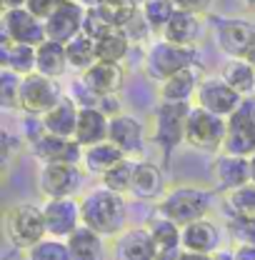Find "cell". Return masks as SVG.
<instances>
[{
    "instance_id": "1",
    "label": "cell",
    "mask_w": 255,
    "mask_h": 260,
    "mask_svg": "<svg viewBox=\"0 0 255 260\" xmlns=\"http://www.w3.org/2000/svg\"><path fill=\"white\" fill-rule=\"evenodd\" d=\"M80 215L83 225L95 230L103 238H118L128 223V203L120 193L98 185L80 198Z\"/></svg>"
},
{
    "instance_id": "2",
    "label": "cell",
    "mask_w": 255,
    "mask_h": 260,
    "mask_svg": "<svg viewBox=\"0 0 255 260\" xmlns=\"http://www.w3.org/2000/svg\"><path fill=\"white\" fill-rule=\"evenodd\" d=\"M210 208H213V193L210 190L183 185V188H173L170 193L160 200L158 215H165L173 223L185 228L190 223H195V220L208 218Z\"/></svg>"
},
{
    "instance_id": "3",
    "label": "cell",
    "mask_w": 255,
    "mask_h": 260,
    "mask_svg": "<svg viewBox=\"0 0 255 260\" xmlns=\"http://www.w3.org/2000/svg\"><path fill=\"white\" fill-rule=\"evenodd\" d=\"M5 235L18 250H30L40 240L48 238V228L43 218V208L30 203H18L5 210Z\"/></svg>"
},
{
    "instance_id": "4",
    "label": "cell",
    "mask_w": 255,
    "mask_h": 260,
    "mask_svg": "<svg viewBox=\"0 0 255 260\" xmlns=\"http://www.w3.org/2000/svg\"><path fill=\"white\" fill-rule=\"evenodd\" d=\"M198 65V48H185V45H175L158 38L155 43H150L148 53H145V73L150 80L163 83L170 75Z\"/></svg>"
},
{
    "instance_id": "5",
    "label": "cell",
    "mask_w": 255,
    "mask_h": 260,
    "mask_svg": "<svg viewBox=\"0 0 255 260\" xmlns=\"http://www.w3.org/2000/svg\"><path fill=\"white\" fill-rule=\"evenodd\" d=\"M190 110L193 103H158L153 113V140L163 148L165 155H170L180 143H185Z\"/></svg>"
},
{
    "instance_id": "6",
    "label": "cell",
    "mask_w": 255,
    "mask_h": 260,
    "mask_svg": "<svg viewBox=\"0 0 255 260\" xmlns=\"http://www.w3.org/2000/svg\"><path fill=\"white\" fill-rule=\"evenodd\" d=\"M225 138H228V118H220L200 105H193L188 130H185V143L195 150L215 153V150H223Z\"/></svg>"
},
{
    "instance_id": "7",
    "label": "cell",
    "mask_w": 255,
    "mask_h": 260,
    "mask_svg": "<svg viewBox=\"0 0 255 260\" xmlns=\"http://www.w3.org/2000/svg\"><path fill=\"white\" fill-rule=\"evenodd\" d=\"M83 188V168L78 162L53 160L43 162L38 170V190L45 200L53 198H75Z\"/></svg>"
},
{
    "instance_id": "8",
    "label": "cell",
    "mask_w": 255,
    "mask_h": 260,
    "mask_svg": "<svg viewBox=\"0 0 255 260\" xmlns=\"http://www.w3.org/2000/svg\"><path fill=\"white\" fill-rule=\"evenodd\" d=\"M220 153L243 158L255 155V95L243 98L240 108L228 118V138Z\"/></svg>"
},
{
    "instance_id": "9",
    "label": "cell",
    "mask_w": 255,
    "mask_h": 260,
    "mask_svg": "<svg viewBox=\"0 0 255 260\" xmlns=\"http://www.w3.org/2000/svg\"><path fill=\"white\" fill-rule=\"evenodd\" d=\"M63 98L58 83L48 75L30 73L20 83V100H18V113L23 115H45L58 100Z\"/></svg>"
},
{
    "instance_id": "10",
    "label": "cell",
    "mask_w": 255,
    "mask_h": 260,
    "mask_svg": "<svg viewBox=\"0 0 255 260\" xmlns=\"http://www.w3.org/2000/svg\"><path fill=\"white\" fill-rule=\"evenodd\" d=\"M243 103V95H238L228 83L223 80V75H203L198 93H195V105L220 115V118H230Z\"/></svg>"
},
{
    "instance_id": "11",
    "label": "cell",
    "mask_w": 255,
    "mask_h": 260,
    "mask_svg": "<svg viewBox=\"0 0 255 260\" xmlns=\"http://www.w3.org/2000/svg\"><path fill=\"white\" fill-rule=\"evenodd\" d=\"M215 43L228 58H248L255 53V23L223 18L215 25Z\"/></svg>"
},
{
    "instance_id": "12",
    "label": "cell",
    "mask_w": 255,
    "mask_h": 260,
    "mask_svg": "<svg viewBox=\"0 0 255 260\" xmlns=\"http://www.w3.org/2000/svg\"><path fill=\"white\" fill-rule=\"evenodd\" d=\"M40 208H43V218H45V228H48L50 238L68 240L83 225L80 200H75V198H53V200H45Z\"/></svg>"
},
{
    "instance_id": "13",
    "label": "cell",
    "mask_w": 255,
    "mask_h": 260,
    "mask_svg": "<svg viewBox=\"0 0 255 260\" xmlns=\"http://www.w3.org/2000/svg\"><path fill=\"white\" fill-rule=\"evenodd\" d=\"M0 25H3V38L5 40H13V43H25V45L38 48L40 43L48 40L45 23L40 18H35L28 8L3 10Z\"/></svg>"
},
{
    "instance_id": "14",
    "label": "cell",
    "mask_w": 255,
    "mask_h": 260,
    "mask_svg": "<svg viewBox=\"0 0 255 260\" xmlns=\"http://www.w3.org/2000/svg\"><path fill=\"white\" fill-rule=\"evenodd\" d=\"M210 180L218 190L230 193L240 185H248L253 183V168H250V158H243V155H228L220 153L213 165H210Z\"/></svg>"
},
{
    "instance_id": "15",
    "label": "cell",
    "mask_w": 255,
    "mask_h": 260,
    "mask_svg": "<svg viewBox=\"0 0 255 260\" xmlns=\"http://www.w3.org/2000/svg\"><path fill=\"white\" fill-rule=\"evenodd\" d=\"M28 153L40 162H53V160H65V162H83V148L73 140V138H60L53 133H43L40 138H35L28 143Z\"/></svg>"
},
{
    "instance_id": "16",
    "label": "cell",
    "mask_w": 255,
    "mask_h": 260,
    "mask_svg": "<svg viewBox=\"0 0 255 260\" xmlns=\"http://www.w3.org/2000/svg\"><path fill=\"white\" fill-rule=\"evenodd\" d=\"M83 18H85V8L78 0H65L63 5L45 20L48 40L70 43L78 32H83Z\"/></svg>"
},
{
    "instance_id": "17",
    "label": "cell",
    "mask_w": 255,
    "mask_h": 260,
    "mask_svg": "<svg viewBox=\"0 0 255 260\" xmlns=\"http://www.w3.org/2000/svg\"><path fill=\"white\" fill-rule=\"evenodd\" d=\"M158 245L148 228H125L113 243V260H155Z\"/></svg>"
},
{
    "instance_id": "18",
    "label": "cell",
    "mask_w": 255,
    "mask_h": 260,
    "mask_svg": "<svg viewBox=\"0 0 255 260\" xmlns=\"http://www.w3.org/2000/svg\"><path fill=\"white\" fill-rule=\"evenodd\" d=\"M80 80L98 98L113 95L125 85V68H123V63H95L80 73Z\"/></svg>"
},
{
    "instance_id": "19",
    "label": "cell",
    "mask_w": 255,
    "mask_h": 260,
    "mask_svg": "<svg viewBox=\"0 0 255 260\" xmlns=\"http://www.w3.org/2000/svg\"><path fill=\"white\" fill-rule=\"evenodd\" d=\"M108 140L113 145H118L125 158H135L138 153H143V143H145V128L135 115H118L110 118V135Z\"/></svg>"
},
{
    "instance_id": "20",
    "label": "cell",
    "mask_w": 255,
    "mask_h": 260,
    "mask_svg": "<svg viewBox=\"0 0 255 260\" xmlns=\"http://www.w3.org/2000/svg\"><path fill=\"white\" fill-rule=\"evenodd\" d=\"M110 135V118L98 108H80V115H78V128L73 140L80 145V148H90L98 143H105Z\"/></svg>"
},
{
    "instance_id": "21",
    "label": "cell",
    "mask_w": 255,
    "mask_h": 260,
    "mask_svg": "<svg viewBox=\"0 0 255 260\" xmlns=\"http://www.w3.org/2000/svg\"><path fill=\"white\" fill-rule=\"evenodd\" d=\"M180 245L185 253H203V255H215L220 250V230L213 225L208 218L195 220L183 228Z\"/></svg>"
},
{
    "instance_id": "22",
    "label": "cell",
    "mask_w": 255,
    "mask_h": 260,
    "mask_svg": "<svg viewBox=\"0 0 255 260\" xmlns=\"http://www.w3.org/2000/svg\"><path fill=\"white\" fill-rule=\"evenodd\" d=\"M200 80H203V75H200L198 65L185 68V70L170 75L168 80L158 83V95L163 103H190L198 93Z\"/></svg>"
},
{
    "instance_id": "23",
    "label": "cell",
    "mask_w": 255,
    "mask_h": 260,
    "mask_svg": "<svg viewBox=\"0 0 255 260\" xmlns=\"http://www.w3.org/2000/svg\"><path fill=\"white\" fill-rule=\"evenodd\" d=\"M200 35H203V15L188 13V10H175V15L170 18V23L165 25L160 38L168 43H175V45L195 48Z\"/></svg>"
},
{
    "instance_id": "24",
    "label": "cell",
    "mask_w": 255,
    "mask_h": 260,
    "mask_svg": "<svg viewBox=\"0 0 255 260\" xmlns=\"http://www.w3.org/2000/svg\"><path fill=\"white\" fill-rule=\"evenodd\" d=\"M0 68H8L20 78L30 75L38 70V48L0 38Z\"/></svg>"
},
{
    "instance_id": "25",
    "label": "cell",
    "mask_w": 255,
    "mask_h": 260,
    "mask_svg": "<svg viewBox=\"0 0 255 260\" xmlns=\"http://www.w3.org/2000/svg\"><path fill=\"white\" fill-rule=\"evenodd\" d=\"M78 115H80L78 103L70 95H63L43 115V125H45L48 133H53V135L73 138V135H75V128H78Z\"/></svg>"
},
{
    "instance_id": "26",
    "label": "cell",
    "mask_w": 255,
    "mask_h": 260,
    "mask_svg": "<svg viewBox=\"0 0 255 260\" xmlns=\"http://www.w3.org/2000/svg\"><path fill=\"white\" fill-rule=\"evenodd\" d=\"M123 158H125V153L118 145H113L110 140H105V143H98V145H90V148H83V162L80 165L90 175H105Z\"/></svg>"
},
{
    "instance_id": "27",
    "label": "cell",
    "mask_w": 255,
    "mask_h": 260,
    "mask_svg": "<svg viewBox=\"0 0 255 260\" xmlns=\"http://www.w3.org/2000/svg\"><path fill=\"white\" fill-rule=\"evenodd\" d=\"M68 50H65V43H55V40H45L38 45V70L40 75H48V78H63L68 73Z\"/></svg>"
},
{
    "instance_id": "28",
    "label": "cell",
    "mask_w": 255,
    "mask_h": 260,
    "mask_svg": "<svg viewBox=\"0 0 255 260\" xmlns=\"http://www.w3.org/2000/svg\"><path fill=\"white\" fill-rule=\"evenodd\" d=\"M130 193L135 198H158L163 193V170L155 162H145V160H135V173H133V185Z\"/></svg>"
},
{
    "instance_id": "29",
    "label": "cell",
    "mask_w": 255,
    "mask_h": 260,
    "mask_svg": "<svg viewBox=\"0 0 255 260\" xmlns=\"http://www.w3.org/2000/svg\"><path fill=\"white\" fill-rule=\"evenodd\" d=\"M223 80L243 98H250L255 93V70L248 58H230L220 70Z\"/></svg>"
},
{
    "instance_id": "30",
    "label": "cell",
    "mask_w": 255,
    "mask_h": 260,
    "mask_svg": "<svg viewBox=\"0 0 255 260\" xmlns=\"http://www.w3.org/2000/svg\"><path fill=\"white\" fill-rule=\"evenodd\" d=\"M130 38L123 28H110L103 38L95 40V55L98 63H123L130 53Z\"/></svg>"
},
{
    "instance_id": "31",
    "label": "cell",
    "mask_w": 255,
    "mask_h": 260,
    "mask_svg": "<svg viewBox=\"0 0 255 260\" xmlns=\"http://www.w3.org/2000/svg\"><path fill=\"white\" fill-rule=\"evenodd\" d=\"M68 250L73 260H100L103 258V235L88 225H80L68 240Z\"/></svg>"
},
{
    "instance_id": "32",
    "label": "cell",
    "mask_w": 255,
    "mask_h": 260,
    "mask_svg": "<svg viewBox=\"0 0 255 260\" xmlns=\"http://www.w3.org/2000/svg\"><path fill=\"white\" fill-rule=\"evenodd\" d=\"M148 233L153 238V243L158 245V253L160 250H175V248H183L180 245V235H183V228L178 223H173L170 218L165 215H155L153 220H148Z\"/></svg>"
},
{
    "instance_id": "33",
    "label": "cell",
    "mask_w": 255,
    "mask_h": 260,
    "mask_svg": "<svg viewBox=\"0 0 255 260\" xmlns=\"http://www.w3.org/2000/svg\"><path fill=\"white\" fill-rule=\"evenodd\" d=\"M65 50H68V63H70V68H75L80 73L98 63L95 40L88 38L85 32H78L70 43H65Z\"/></svg>"
},
{
    "instance_id": "34",
    "label": "cell",
    "mask_w": 255,
    "mask_h": 260,
    "mask_svg": "<svg viewBox=\"0 0 255 260\" xmlns=\"http://www.w3.org/2000/svg\"><path fill=\"white\" fill-rule=\"evenodd\" d=\"M133 173H135V160L133 158H123L118 165H113L105 175H100V185H105L113 193L125 195L130 193V185H133Z\"/></svg>"
},
{
    "instance_id": "35",
    "label": "cell",
    "mask_w": 255,
    "mask_h": 260,
    "mask_svg": "<svg viewBox=\"0 0 255 260\" xmlns=\"http://www.w3.org/2000/svg\"><path fill=\"white\" fill-rule=\"evenodd\" d=\"M175 3L173 0H145L143 5H140V13H143V18L148 20V25H150V30L163 35L165 30V25L170 23V18L175 15Z\"/></svg>"
},
{
    "instance_id": "36",
    "label": "cell",
    "mask_w": 255,
    "mask_h": 260,
    "mask_svg": "<svg viewBox=\"0 0 255 260\" xmlns=\"http://www.w3.org/2000/svg\"><path fill=\"white\" fill-rule=\"evenodd\" d=\"M98 10L103 13V18H105L113 28H125L140 8H138L133 0H103V3L98 5Z\"/></svg>"
},
{
    "instance_id": "37",
    "label": "cell",
    "mask_w": 255,
    "mask_h": 260,
    "mask_svg": "<svg viewBox=\"0 0 255 260\" xmlns=\"http://www.w3.org/2000/svg\"><path fill=\"white\" fill-rule=\"evenodd\" d=\"M225 210L228 215H255V183L225 193Z\"/></svg>"
},
{
    "instance_id": "38",
    "label": "cell",
    "mask_w": 255,
    "mask_h": 260,
    "mask_svg": "<svg viewBox=\"0 0 255 260\" xmlns=\"http://www.w3.org/2000/svg\"><path fill=\"white\" fill-rule=\"evenodd\" d=\"M20 83H23V78L18 73L0 68V105H3V110H18Z\"/></svg>"
},
{
    "instance_id": "39",
    "label": "cell",
    "mask_w": 255,
    "mask_h": 260,
    "mask_svg": "<svg viewBox=\"0 0 255 260\" xmlns=\"http://www.w3.org/2000/svg\"><path fill=\"white\" fill-rule=\"evenodd\" d=\"M28 260H73L70 258V250H68V243L60 238H45L40 240L38 245H33L28 250Z\"/></svg>"
},
{
    "instance_id": "40",
    "label": "cell",
    "mask_w": 255,
    "mask_h": 260,
    "mask_svg": "<svg viewBox=\"0 0 255 260\" xmlns=\"http://www.w3.org/2000/svg\"><path fill=\"white\" fill-rule=\"evenodd\" d=\"M225 225L238 245H255V215H228Z\"/></svg>"
},
{
    "instance_id": "41",
    "label": "cell",
    "mask_w": 255,
    "mask_h": 260,
    "mask_svg": "<svg viewBox=\"0 0 255 260\" xmlns=\"http://www.w3.org/2000/svg\"><path fill=\"white\" fill-rule=\"evenodd\" d=\"M113 25L103 18V13L98 10V8H90V10H85V18H83V32L88 35V38H93V40H98V38H103L105 32L110 30Z\"/></svg>"
},
{
    "instance_id": "42",
    "label": "cell",
    "mask_w": 255,
    "mask_h": 260,
    "mask_svg": "<svg viewBox=\"0 0 255 260\" xmlns=\"http://www.w3.org/2000/svg\"><path fill=\"white\" fill-rule=\"evenodd\" d=\"M125 35L130 38V43H145L150 35H153V30H150V25H148V20L143 18V13L138 10L135 15H133V20L128 23L125 28Z\"/></svg>"
},
{
    "instance_id": "43",
    "label": "cell",
    "mask_w": 255,
    "mask_h": 260,
    "mask_svg": "<svg viewBox=\"0 0 255 260\" xmlns=\"http://www.w3.org/2000/svg\"><path fill=\"white\" fill-rule=\"evenodd\" d=\"M63 3L65 0H28V5H25V8L30 10L35 18H40V20L45 23V20H48V18H50V15H53Z\"/></svg>"
},
{
    "instance_id": "44",
    "label": "cell",
    "mask_w": 255,
    "mask_h": 260,
    "mask_svg": "<svg viewBox=\"0 0 255 260\" xmlns=\"http://www.w3.org/2000/svg\"><path fill=\"white\" fill-rule=\"evenodd\" d=\"M68 95L78 103V108H93V105H98V95L85 88L83 80H75V83L70 85V93H68Z\"/></svg>"
},
{
    "instance_id": "45",
    "label": "cell",
    "mask_w": 255,
    "mask_h": 260,
    "mask_svg": "<svg viewBox=\"0 0 255 260\" xmlns=\"http://www.w3.org/2000/svg\"><path fill=\"white\" fill-rule=\"evenodd\" d=\"M98 108H100L108 118L123 115V103H120V95H118V93H113V95H100L98 98Z\"/></svg>"
},
{
    "instance_id": "46",
    "label": "cell",
    "mask_w": 255,
    "mask_h": 260,
    "mask_svg": "<svg viewBox=\"0 0 255 260\" xmlns=\"http://www.w3.org/2000/svg\"><path fill=\"white\" fill-rule=\"evenodd\" d=\"M173 3H175L178 10H188V13L203 15V13L210 10V3H213V0H173Z\"/></svg>"
},
{
    "instance_id": "47",
    "label": "cell",
    "mask_w": 255,
    "mask_h": 260,
    "mask_svg": "<svg viewBox=\"0 0 255 260\" xmlns=\"http://www.w3.org/2000/svg\"><path fill=\"white\" fill-rule=\"evenodd\" d=\"M233 258L235 260H255V245H238L233 250Z\"/></svg>"
},
{
    "instance_id": "48",
    "label": "cell",
    "mask_w": 255,
    "mask_h": 260,
    "mask_svg": "<svg viewBox=\"0 0 255 260\" xmlns=\"http://www.w3.org/2000/svg\"><path fill=\"white\" fill-rule=\"evenodd\" d=\"M183 258V248H175V250H160L155 260H180Z\"/></svg>"
},
{
    "instance_id": "49",
    "label": "cell",
    "mask_w": 255,
    "mask_h": 260,
    "mask_svg": "<svg viewBox=\"0 0 255 260\" xmlns=\"http://www.w3.org/2000/svg\"><path fill=\"white\" fill-rule=\"evenodd\" d=\"M3 3V10H15V8H25L28 0H0Z\"/></svg>"
},
{
    "instance_id": "50",
    "label": "cell",
    "mask_w": 255,
    "mask_h": 260,
    "mask_svg": "<svg viewBox=\"0 0 255 260\" xmlns=\"http://www.w3.org/2000/svg\"><path fill=\"white\" fill-rule=\"evenodd\" d=\"M180 260H213V255H203V253H185V250H183V258Z\"/></svg>"
},
{
    "instance_id": "51",
    "label": "cell",
    "mask_w": 255,
    "mask_h": 260,
    "mask_svg": "<svg viewBox=\"0 0 255 260\" xmlns=\"http://www.w3.org/2000/svg\"><path fill=\"white\" fill-rule=\"evenodd\" d=\"M213 260H235V258H233V250H218L213 255Z\"/></svg>"
},
{
    "instance_id": "52",
    "label": "cell",
    "mask_w": 255,
    "mask_h": 260,
    "mask_svg": "<svg viewBox=\"0 0 255 260\" xmlns=\"http://www.w3.org/2000/svg\"><path fill=\"white\" fill-rule=\"evenodd\" d=\"M78 3H80V5L85 8V10H90V8H98V5H100L103 0H78Z\"/></svg>"
},
{
    "instance_id": "53",
    "label": "cell",
    "mask_w": 255,
    "mask_h": 260,
    "mask_svg": "<svg viewBox=\"0 0 255 260\" xmlns=\"http://www.w3.org/2000/svg\"><path fill=\"white\" fill-rule=\"evenodd\" d=\"M245 8H250V10H255V0H240Z\"/></svg>"
},
{
    "instance_id": "54",
    "label": "cell",
    "mask_w": 255,
    "mask_h": 260,
    "mask_svg": "<svg viewBox=\"0 0 255 260\" xmlns=\"http://www.w3.org/2000/svg\"><path fill=\"white\" fill-rule=\"evenodd\" d=\"M250 168H253V183H255V155L250 158Z\"/></svg>"
},
{
    "instance_id": "55",
    "label": "cell",
    "mask_w": 255,
    "mask_h": 260,
    "mask_svg": "<svg viewBox=\"0 0 255 260\" xmlns=\"http://www.w3.org/2000/svg\"><path fill=\"white\" fill-rule=\"evenodd\" d=\"M248 60H250V65H253V70H255V53H250V55H248Z\"/></svg>"
},
{
    "instance_id": "56",
    "label": "cell",
    "mask_w": 255,
    "mask_h": 260,
    "mask_svg": "<svg viewBox=\"0 0 255 260\" xmlns=\"http://www.w3.org/2000/svg\"><path fill=\"white\" fill-rule=\"evenodd\" d=\"M133 3H135V5H138V8H140V5H143V3H145V0H133Z\"/></svg>"
}]
</instances>
